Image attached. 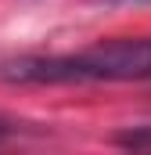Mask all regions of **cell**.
<instances>
[{"instance_id": "cell-1", "label": "cell", "mask_w": 151, "mask_h": 155, "mask_svg": "<svg viewBox=\"0 0 151 155\" xmlns=\"http://www.w3.org/2000/svg\"><path fill=\"white\" fill-rule=\"evenodd\" d=\"M4 83H126L151 79V36L108 40L79 54H25L0 65Z\"/></svg>"}, {"instance_id": "cell-2", "label": "cell", "mask_w": 151, "mask_h": 155, "mask_svg": "<svg viewBox=\"0 0 151 155\" xmlns=\"http://www.w3.org/2000/svg\"><path fill=\"white\" fill-rule=\"evenodd\" d=\"M119 144H151V126H140V130H133V134H122Z\"/></svg>"}, {"instance_id": "cell-3", "label": "cell", "mask_w": 151, "mask_h": 155, "mask_svg": "<svg viewBox=\"0 0 151 155\" xmlns=\"http://www.w3.org/2000/svg\"><path fill=\"white\" fill-rule=\"evenodd\" d=\"M14 134H18V126H14V123H7V119H0V144H4L7 137H14Z\"/></svg>"}]
</instances>
